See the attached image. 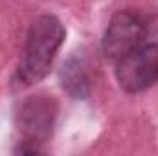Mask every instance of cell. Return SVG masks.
Returning a JSON list of instances; mask_svg holds the SVG:
<instances>
[{
	"instance_id": "cell-2",
	"label": "cell",
	"mask_w": 158,
	"mask_h": 156,
	"mask_svg": "<svg viewBox=\"0 0 158 156\" xmlns=\"http://www.w3.org/2000/svg\"><path fill=\"white\" fill-rule=\"evenodd\" d=\"M149 20L132 9H121L118 11L103 35V53L110 63H118L121 57H125L129 51L136 50L149 37Z\"/></svg>"
},
{
	"instance_id": "cell-4",
	"label": "cell",
	"mask_w": 158,
	"mask_h": 156,
	"mask_svg": "<svg viewBox=\"0 0 158 156\" xmlns=\"http://www.w3.org/2000/svg\"><path fill=\"white\" fill-rule=\"evenodd\" d=\"M116 79L127 94H140L158 81V44L143 42L116 63Z\"/></svg>"
},
{
	"instance_id": "cell-5",
	"label": "cell",
	"mask_w": 158,
	"mask_h": 156,
	"mask_svg": "<svg viewBox=\"0 0 158 156\" xmlns=\"http://www.w3.org/2000/svg\"><path fill=\"white\" fill-rule=\"evenodd\" d=\"M61 81L63 88L76 99H85L90 94V81L85 70L83 61L72 57L61 70Z\"/></svg>"
},
{
	"instance_id": "cell-3",
	"label": "cell",
	"mask_w": 158,
	"mask_h": 156,
	"mask_svg": "<svg viewBox=\"0 0 158 156\" xmlns=\"http://www.w3.org/2000/svg\"><path fill=\"white\" fill-rule=\"evenodd\" d=\"M55 112V101L48 96H31L30 99H26L19 112V129L22 132V142L15 151L20 154L42 153L40 145L50 138Z\"/></svg>"
},
{
	"instance_id": "cell-1",
	"label": "cell",
	"mask_w": 158,
	"mask_h": 156,
	"mask_svg": "<svg viewBox=\"0 0 158 156\" xmlns=\"http://www.w3.org/2000/svg\"><path fill=\"white\" fill-rule=\"evenodd\" d=\"M64 40V26L55 15H40L30 26L26 35L22 59L17 70V83L31 86L46 77L53 59Z\"/></svg>"
}]
</instances>
